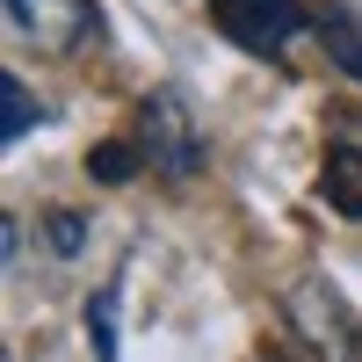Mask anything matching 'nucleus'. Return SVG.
I'll use <instances>...</instances> for the list:
<instances>
[{"label": "nucleus", "mask_w": 362, "mask_h": 362, "mask_svg": "<svg viewBox=\"0 0 362 362\" xmlns=\"http://www.w3.org/2000/svg\"><path fill=\"white\" fill-rule=\"evenodd\" d=\"M319 196L341 210V218H362V145H334L319 174Z\"/></svg>", "instance_id": "39448f33"}, {"label": "nucleus", "mask_w": 362, "mask_h": 362, "mask_svg": "<svg viewBox=\"0 0 362 362\" xmlns=\"http://www.w3.org/2000/svg\"><path fill=\"white\" fill-rule=\"evenodd\" d=\"M283 319H290V334L305 341L312 362H362V319L341 305V290L326 276H297L283 290Z\"/></svg>", "instance_id": "f257e3e1"}, {"label": "nucleus", "mask_w": 362, "mask_h": 362, "mask_svg": "<svg viewBox=\"0 0 362 362\" xmlns=\"http://www.w3.org/2000/svg\"><path fill=\"white\" fill-rule=\"evenodd\" d=\"M210 22L239 51H283L297 29H312V0H210Z\"/></svg>", "instance_id": "7ed1b4c3"}, {"label": "nucleus", "mask_w": 362, "mask_h": 362, "mask_svg": "<svg viewBox=\"0 0 362 362\" xmlns=\"http://www.w3.org/2000/svg\"><path fill=\"white\" fill-rule=\"evenodd\" d=\"M87 341H95V362H116V297L109 290L87 305Z\"/></svg>", "instance_id": "1a4fd4ad"}, {"label": "nucleus", "mask_w": 362, "mask_h": 362, "mask_svg": "<svg viewBox=\"0 0 362 362\" xmlns=\"http://www.w3.org/2000/svg\"><path fill=\"white\" fill-rule=\"evenodd\" d=\"M138 145H95V153H87V174H95V181H131L138 174Z\"/></svg>", "instance_id": "6e6552de"}, {"label": "nucleus", "mask_w": 362, "mask_h": 362, "mask_svg": "<svg viewBox=\"0 0 362 362\" xmlns=\"http://www.w3.org/2000/svg\"><path fill=\"white\" fill-rule=\"evenodd\" d=\"M15 37H29L37 51H80L87 29H95V0H8Z\"/></svg>", "instance_id": "20e7f679"}, {"label": "nucleus", "mask_w": 362, "mask_h": 362, "mask_svg": "<svg viewBox=\"0 0 362 362\" xmlns=\"http://www.w3.org/2000/svg\"><path fill=\"white\" fill-rule=\"evenodd\" d=\"M261 362H283V355H261Z\"/></svg>", "instance_id": "9b49d317"}, {"label": "nucleus", "mask_w": 362, "mask_h": 362, "mask_svg": "<svg viewBox=\"0 0 362 362\" xmlns=\"http://www.w3.org/2000/svg\"><path fill=\"white\" fill-rule=\"evenodd\" d=\"M319 44H326V58H334L341 73L362 80V22H355L348 8H326V15H319Z\"/></svg>", "instance_id": "423d86ee"}, {"label": "nucleus", "mask_w": 362, "mask_h": 362, "mask_svg": "<svg viewBox=\"0 0 362 362\" xmlns=\"http://www.w3.org/2000/svg\"><path fill=\"white\" fill-rule=\"evenodd\" d=\"M44 232H51V254H80V239H87V225L73 218V210H58V218H51Z\"/></svg>", "instance_id": "9d476101"}, {"label": "nucleus", "mask_w": 362, "mask_h": 362, "mask_svg": "<svg viewBox=\"0 0 362 362\" xmlns=\"http://www.w3.org/2000/svg\"><path fill=\"white\" fill-rule=\"evenodd\" d=\"M138 153L153 174L167 181H196L203 174V124H196V109L181 87H153L138 109Z\"/></svg>", "instance_id": "f03ea898"}, {"label": "nucleus", "mask_w": 362, "mask_h": 362, "mask_svg": "<svg viewBox=\"0 0 362 362\" xmlns=\"http://www.w3.org/2000/svg\"><path fill=\"white\" fill-rule=\"evenodd\" d=\"M0 124H8V131H0V138H29V124H37V109H29V95H22V80L15 73H0Z\"/></svg>", "instance_id": "0eeeda50"}]
</instances>
